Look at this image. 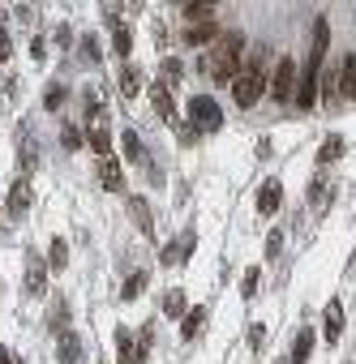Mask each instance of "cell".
<instances>
[{"label": "cell", "instance_id": "6da1fadb", "mask_svg": "<svg viewBox=\"0 0 356 364\" xmlns=\"http://www.w3.org/2000/svg\"><path fill=\"white\" fill-rule=\"evenodd\" d=\"M240 61H245V39L236 30H228V34H219L207 47V56H202V73H207L211 82H232L240 73Z\"/></svg>", "mask_w": 356, "mask_h": 364}, {"label": "cell", "instance_id": "7a4b0ae2", "mask_svg": "<svg viewBox=\"0 0 356 364\" xmlns=\"http://www.w3.org/2000/svg\"><path fill=\"white\" fill-rule=\"evenodd\" d=\"M266 94V77H262V69H240L236 77H232V99H236V108H253Z\"/></svg>", "mask_w": 356, "mask_h": 364}, {"label": "cell", "instance_id": "3957f363", "mask_svg": "<svg viewBox=\"0 0 356 364\" xmlns=\"http://www.w3.org/2000/svg\"><path fill=\"white\" fill-rule=\"evenodd\" d=\"M189 120L202 125L207 133H215V129H223V108H219L211 94H193L189 99Z\"/></svg>", "mask_w": 356, "mask_h": 364}, {"label": "cell", "instance_id": "277c9868", "mask_svg": "<svg viewBox=\"0 0 356 364\" xmlns=\"http://www.w3.org/2000/svg\"><path fill=\"white\" fill-rule=\"evenodd\" d=\"M296 82H300L296 65H292V61H279V69H275V77H271V94H275L279 103H292V90H296Z\"/></svg>", "mask_w": 356, "mask_h": 364}, {"label": "cell", "instance_id": "5b68a950", "mask_svg": "<svg viewBox=\"0 0 356 364\" xmlns=\"http://www.w3.org/2000/svg\"><path fill=\"white\" fill-rule=\"evenodd\" d=\"M193 249H197V236H193V232H185L180 240H172V244L164 249V266H172V270H176V266H185L189 257H193Z\"/></svg>", "mask_w": 356, "mask_h": 364}, {"label": "cell", "instance_id": "8992f818", "mask_svg": "<svg viewBox=\"0 0 356 364\" xmlns=\"http://www.w3.org/2000/svg\"><path fill=\"white\" fill-rule=\"evenodd\" d=\"M5 206H9V215H13V219H22V215L30 211V180H26V176L9 184V197H5Z\"/></svg>", "mask_w": 356, "mask_h": 364}, {"label": "cell", "instance_id": "52a82bcc", "mask_svg": "<svg viewBox=\"0 0 356 364\" xmlns=\"http://www.w3.org/2000/svg\"><path fill=\"white\" fill-rule=\"evenodd\" d=\"M47 291V266H43V257H26V296H43Z\"/></svg>", "mask_w": 356, "mask_h": 364}, {"label": "cell", "instance_id": "ba28073f", "mask_svg": "<svg viewBox=\"0 0 356 364\" xmlns=\"http://www.w3.org/2000/svg\"><path fill=\"white\" fill-rule=\"evenodd\" d=\"M99 184H104L108 193H125V172H121V163L112 159H99Z\"/></svg>", "mask_w": 356, "mask_h": 364}, {"label": "cell", "instance_id": "9c48e42d", "mask_svg": "<svg viewBox=\"0 0 356 364\" xmlns=\"http://www.w3.org/2000/svg\"><path fill=\"white\" fill-rule=\"evenodd\" d=\"M279 201H283V184H279V180H266V184L258 189V215L271 219V215L279 211Z\"/></svg>", "mask_w": 356, "mask_h": 364}, {"label": "cell", "instance_id": "30bf717a", "mask_svg": "<svg viewBox=\"0 0 356 364\" xmlns=\"http://www.w3.org/2000/svg\"><path fill=\"white\" fill-rule=\"evenodd\" d=\"M219 39L215 22H202V26H185V47H211Z\"/></svg>", "mask_w": 356, "mask_h": 364}, {"label": "cell", "instance_id": "8fae6325", "mask_svg": "<svg viewBox=\"0 0 356 364\" xmlns=\"http://www.w3.org/2000/svg\"><path fill=\"white\" fill-rule=\"evenodd\" d=\"M202 326H207V308H202V304L185 308V318H180V339H185V343H189V339H197V334H202Z\"/></svg>", "mask_w": 356, "mask_h": 364}, {"label": "cell", "instance_id": "7c38bea8", "mask_svg": "<svg viewBox=\"0 0 356 364\" xmlns=\"http://www.w3.org/2000/svg\"><path fill=\"white\" fill-rule=\"evenodd\" d=\"M150 103H155V112H159V120L176 125V103H172V90H168V86H159V82H155V90H150Z\"/></svg>", "mask_w": 356, "mask_h": 364}, {"label": "cell", "instance_id": "4fadbf2b", "mask_svg": "<svg viewBox=\"0 0 356 364\" xmlns=\"http://www.w3.org/2000/svg\"><path fill=\"white\" fill-rule=\"evenodd\" d=\"M56 339H61L56 343L61 347V364H82V339H78V330H61Z\"/></svg>", "mask_w": 356, "mask_h": 364}, {"label": "cell", "instance_id": "5bb4252c", "mask_svg": "<svg viewBox=\"0 0 356 364\" xmlns=\"http://www.w3.org/2000/svg\"><path fill=\"white\" fill-rule=\"evenodd\" d=\"M116 86H121V99H137L142 94V69L137 65H125L121 77H116Z\"/></svg>", "mask_w": 356, "mask_h": 364}, {"label": "cell", "instance_id": "9a60e30c", "mask_svg": "<svg viewBox=\"0 0 356 364\" xmlns=\"http://www.w3.org/2000/svg\"><path fill=\"white\" fill-rule=\"evenodd\" d=\"M129 215H133V223H137L142 236H155V219H150V206L142 197H129Z\"/></svg>", "mask_w": 356, "mask_h": 364}, {"label": "cell", "instance_id": "2e32d148", "mask_svg": "<svg viewBox=\"0 0 356 364\" xmlns=\"http://www.w3.org/2000/svg\"><path fill=\"white\" fill-rule=\"evenodd\" d=\"M90 150L99 154V159H108V154H112V129H108L104 120H99V125L90 129Z\"/></svg>", "mask_w": 356, "mask_h": 364}, {"label": "cell", "instance_id": "e0dca14e", "mask_svg": "<svg viewBox=\"0 0 356 364\" xmlns=\"http://www.w3.org/2000/svg\"><path fill=\"white\" fill-rule=\"evenodd\" d=\"M339 94L356 99V56H343V73H339Z\"/></svg>", "mask_w": 356, "mask_h": 364}, {"label": "cell", "instance_id": "ac0fdd59", "mask_svg": "<svg viewBox=\"0 0 356 364\" xmlns=\"http://www.w3.org/2000/svg\"><path fill=\"white\" fill-rule=\"evenodd\" d=\"M185 308H189V296H185L180 287L164 291V313H168V318H185Z\"/></svg>", "mask_w": 356, "mask_h": 364}, {"label": "cell", "instance_id": "d6986e66", "mask_svg": "<svg viewBox=\"0 0 356 364\" xmlns=\"http://www.w3.org/2000/svg\"><path fill=\"white\" fill-rule=\"evenodd\" d=\"M43 266H52V270H65V266H69V244H65L61 236L47 244V262H43Z\"/></svg>", "mask_w": 356, "mask_h": 364}, {"label": "cell", "instance_id": "ffe728a7", "mask_svg": "<svg viewBox=\"0 0 356 364\" xmlns=\"http://www.w3.org/2000/svg\"><path fill=\"white\" fill-rule=\"evenodd\" d=\"M339 330H343V308H339V300H331L326 304V343H335Z\"/></svg>", "mask_w": 356, "mask_h": 364}, {"label": "cell", "instance_id": "44dd1931", "mask_svg": "<svg viewBox=\"0 0 356 364\" xmlns=\"http://www.w3.org/2000/svg\"><path fill=\"white\" fill-rule=\"evenodd\" d=\"M309 351H314V330H300L296 343H292V364H305V360H309Z\"/></svg>", "mask_w": 356, "mask_h": 364}, {"label": "cell", "instance_id": "7402d4cb", "mask_svg": "<svg viewBox=\"0 0 356 364\" xmlns=\"http://www.w3.org/2000/svg\"><path fill=\"white\" fill-rule=\"evenodd\" d=\"M121 146H125V154H129L133 163H146V150H142V137H137L133 129H125V133H121Z\"/></svg>", "mask_w": 356, "mask_h": 364}, {"label": "cell", "instance_id": "603a6c76", "mask_svg": "<svg viewBox=\"0 0 356 364\" xmlns=\"http://www.w3.org/2000/svg\"><path fill=\"white\" fill-rule=\"evenodd\" d=\"M258 287H262V270H258V266H249L245 279H240V300H253V296H258Z\"/></svg>", "mask_w": 356, "mask_h": 364}, {"label": "cell", "instance_id": "cb8c5ba5", "mask_svg": "<svg viewBox=\"0 0 356 364\" xmlns=\"http://www.w3.org/2000/svg\"><path fill=\"white\" fill-rule=\"evenodd\" d=\"M116 356H121V364H137V351H133V339L125 326L116 330Z\"/></svg>", "mask_w": 356, "mask_h": 364}, {"label": "cell", "instance_id": "d4e9b609", "mask_svg": "<svg viewBox=\"0 0 356 364\" xmlns=\"http://www.w3.org/2000/svg\"><path fill=\"white\" fill-rule=\"evenodd\" d=\"M78 56H82L86 65L104 61V56H99V39H94V34H82V39H78Z\"/></svg>", "mask_w": 356, "mask_h": 364}, {"label": "cell", "instance_id": "484cf974", "mask_svg": "<svg viewBox=\"0 0 356 364\" xmlns=\"http://www.w3.org/2000/svg\"><path fill=\"white\" fill-rule=\"evenodd\" d=\"M343 154V137H326L322 146H318V163H335Z\"/></svg>", "mask_w": 356, "mask_h": 364}, {"label": "cell", "instance_id": "4316f807", "mask_svg": "<svg viewBox=\"0 0 356 364\" xmlns=\"http://www.w3.org/2000/svg\"><path fill=\"white\" fill-rule=\"evenodd\" d=\"M133 51V34H129V26H116V34H112V56H129Z\"/></svg>", "mask_w": 356, "mask_h": 364}, {"label": "cell", "instance_id": "83f0119b", "mask_svg": "<svg viewBox=\"0 0 356 364\" xmlns=\"http://www.w3.org/2000/svg\"><path fill=\"white\" fill-rule=\"evenodd\" d=\"M142 291H146V275L137 270V275H129V279H125V287H121V300H137Z\"/></svg>", "mask_w": 356, "mask_h": 364}, {"label": "cell", "instance_id": "f1b7e54d", "mask_svg": "<svg viewBox=\"0 0 356 364\" xmlns=\"http://www.w3.org/2000/svg\"><path fill=\"white\" fill-rule=\"evenodd\" d=\"M61 103H65V86H61V82H52V86L43 90V108L52 112V108H61Z\"/></svg>", "mask_w": 356, "mask_h": 364}, {"label": "cell", "instance_id": "f546056e", "mask_svg": "<svg viewBox=\"0 0 356 364\" xmlns=\"http://www.w3.org/2000/svg\"><path fill=\"white\" fill-rule=\"evenodd\" d=\"M185 18H193V26H202V22H215V9L211 5H185Z\"/></svg>", "mask_w": 356, "mask_h": 364}, {"label": "cell", "instance_id": "4dcf8cb0", "mask_svg": "<svg viewBox=\"0 0 356 364\" xmlns=\"http://www.w3.org/2000/svg\"><path fill=\"white\" fill-rule=\"evenodd\" d=\"M180 73H185V65H180V61H164V82H159V86H168V90H172V82H180Z\"/></svg>", "mask_w": 356, "mask_h": 364}, {"label": "cell", "instance_id": "1f68e13d", "mask_svg": "<svg viewBox=\"0 0 356 364\" xmlns=\"http://www.w3.org/2000/svg\"><path fill=\"white\" fill-rule=\"evenodd\" d=\"M61 146H65V150H78V146H82V129H78V125H65V129H61Z\"/></svg>", "mask_w": 356, "mask_h": 364}, {"label": "cell", "instance_id": "d6a6232c", "mask_svg": "<svg viewBox=\"0 0 356 364\" xmlns=\"http://www.w3.org/2000/svg\"><path fill=\"white\" fill-rule=\"evenodd\" d=\"M309 201H314V211H322V206H331V189H326V184L318 180V184L309 189Z\"/></svg>", "mask_w": 356, "mask_h": 364}, {"label": "cell", "instance_id": "836d02e7", "mask_svg": "<svg viewBox=\"0 0 356 364\" xmlns=\"http://www.w3.org/2000/svg\"><path fill=\"white\" fill-rule=\"evenodd\" d=\"M35 163H39V150H35V142L26 137V142H22V168H26V172H35Z\"/></svg>", "mask_w": 356, "mask_h": 364}, {"label": "cell", "instance_id": "e575fe53", "mask_svg": "<svg viewBox=\"0 0 356 364\" xmlns=\"http://www.w3.org/2000/svg\"><path fill=\"white\" fill-rule=\"evenodd\" d=\"M262 343H266V326L253 322V326H249V347H262Z\"/></svg>", "mask_w": 356, "mask_h": 364}, {"label": "cell", "instance_id": "d590c367", "mask_svg": "<svg viewBox=\"0 0 356 364\" xmlns=\"http://www.w3.org/2000/svg\"><path fill=\"white\" fill-rule=\"evenodd\" d=\"M279 249H283V232H271L266 236V257H279Z\"/></svg>", "mask_w": 356, "mask_h": 364}, {"label": "cell", "instance_id": "8d00e7d4", "mask_svg": "<svg viewBox=\"0 0 356 364\" xmlns=\"http://www.w3.org/2000/svg\"><path fill=\"white\" fill-rule=\"evenodd\" d=\"M13 56V39H9V30H0V65H5Z\"/></svg>", "mask_w": 356, "mask_h": 364}, {"label": "cell", "instance_id": "74e56055", "mask_svg": "<svg viewBox=\"0 0 356 364\" xmlns=\"http://www.w3.org/2000/svg\"><path fill=\"white\" fill-rule=\"evenodd\" d=\"M30 56H35V61H43V56H47V39H43V34H35V39H30Z\"/></svg>", "mask_w": 356, "mask_h": 364}, {"label": "cell", "instance_id": "f35d334b", "mask_svg": "<svg viewBox=\"0 0 356 364\" xmlns=\"http://www.w3.org/2000/svg\"><path fill=\"white\" fill-rule=\"evenodd\" d=\"M5 94H9V99H18V94H22V82H18V77H9V82H5Z\"/></svg>", "mask_w": 356, "mask_h": 364}, {"label": "cell", "instance_id": "ab89813d", "mask_svg": "<svg viewBox=\"0 0 356 364\" xmlns=\"http://www.w3.org/2000/svg\"><path fill=\"white\" fill-rule=\"evenodd\" d=\"M176 137H180V142H185V146H193V142H197V133H193V129H185V125H180V129H176Z\"/></svg>", "mask_w": 356, "mask_h": 364}, {"label": "cell", "instance_id": "60d3db41", "mask_svg": "<svg viewBox=\"0 0 356 364\" xmlns=\"http://www.w3.org/2000/svg\"><path fill=\"white\" fill-rule=\"evenodd\" d=\"M69 39H73V30H69V26H56V43H61V47H65V43H69Z\"/></svg>", "mask_w": 356, "mask_h": 364}, {"label": "cell", "instance_id": "b9f144b4", "mask_svg": "<svg viewBox=\"0 0 356 364\" xmlns=\"http://www.w3.org/2000/svg\"><path fill=\"white\" fill-rule=\"evenodd\" d=\"M0 364H13V356H9V347L0 343Z\"/></svg>", "mask_w": 356, "mask_h": 364}, {"label": "cell", "instance_id": "7bdbcfd3", "mask_svg": "<svg viewBox=\"0 0 356 364\" xmlns=\"http://www.w3.org/2000/svg\"><path fill=\"white\" fill-rule=\"evenodd\" d=\"M13 364H22V360H13Z\"/></svg>", "mask_w": 356, "mask_h": 364}]
</instances>
